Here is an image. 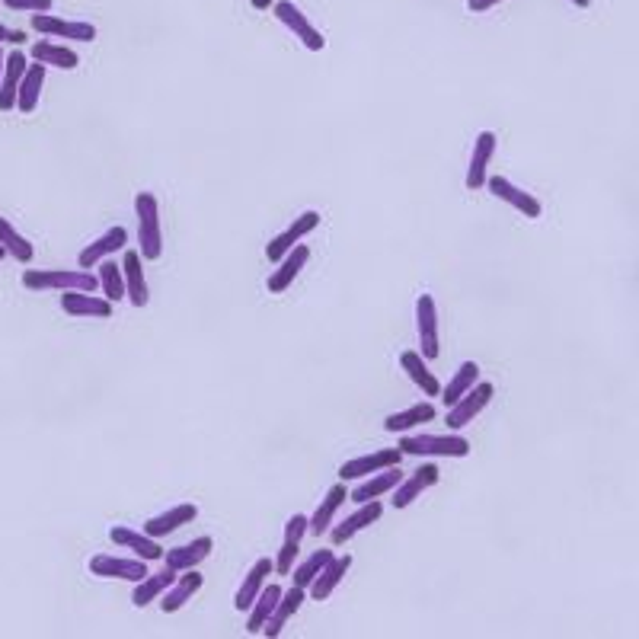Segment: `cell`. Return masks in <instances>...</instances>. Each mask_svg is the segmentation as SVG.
I'll use <instances>...</instances> for the list:
<instances>
[{"label": "cell", "instance_id": "39", "mask_svg": "<svg viewBox=\"0 0 639 639\" xmlns=\"http://www.w3.org/2000/svg\"><path fill=\"white\" fill-rule=\"evenodd\" d=\"M298 556H301V540L282 537V547H278L275 560H272V572H275V576H291V569H294V563H298Z\"/></svg>", "mask_w": 639, "mask_h": 639}, {"label": "cell", "instance_id": "34", "mask_svg": "<svg viewBox=\"0 0 639 639\" xmlns=\"http://www.w3.org/2000/svg\"><path fill=\"white\" fill-rule=\"evenodd\" d=\"M400 368L406 371V378L425 393V397H438V393H441L438 378L432 374L429 362H425V358H422L419 352H403V355H400Z\"/></svg>", "mask_w": 639, "mask_h": 639}, {"label": "cell", "instance_id": "10", "mask_svg": "<svg viewBox=\"0 0 639 639\" xmlns=\"http://www.w3.org/2000/svg\"><path fill=\"white\" fill-rule=\"evenodd\" d=\"M483 189H489L499 202H505L509 208H515L518 215L531 218V221H537L540 215H544V205H540L531 192H524L521 186H515L509 176H486Z\"/></svg>", "mask_w": 639, "mask_h": 639}, {"label": "cell", "instance_id": "40", "mask_svg": "<svg viewBox=\"0 0 639 639\" xmlns=\"http://www.w3.org/2000/svg\"><path fill=\"white\" fill-rule=\"evenodd\" d=\"M13 13H52L55 0H0Z\"/></svg>", "mask_w": 639, "mask_h": 639}, {"label": "cell", "instance_id": "21", "mask_svg": "<svg viewBox=\"0 0 639 639\" xmlns=\"http://www.w3.org/2000/svg\"><path fill=\"white\" fill-rule=\"evenodd\" d=\"M346 499H349V493H346V483H342V480H339L336 486L326 489V496L320 499L317 512L307 518V534L323 537L326 531H330L333 521H336V515H339V509L346 505Z\"/></svg>", "mask_w": 639, "mask_h": 639}, {"label": "cell", "instance_id": "8", "mask_svg": "<svg viewBox=\"0 0 639 639\" xmlns=\"http://www.w3.org/2000/svg\"><path fill=\"white\" fill-rule=\"evenodd\" d=\"M381 515H384V505H381L378 499L358 502V509H355L352 515H346L342 521H333V528L326 531V534H330V544H333V547H346L355 534H362L365 528H371V524H378Z\"/></svg>", "mask_w": 639, "mask_h": 639}, {"label": "cell", "instance_id": "15", "mask_svg": "<svg viewBox=\"0 0 639 639\" xmlns=\"http://www.w3.org/2000/svg\"><path fill=\"white\" fill-rule=\"evenodd\" d=\"M61 310L68 317L109 320L112 314H116V304L106 301L103 294H93V291H61Z\"/></svg>", "mask_w": 639, "mask_h": 639}, {"label": "cell", "instance_id": "46", "mask_svg": "<svg viewBox=\"0 0 639 639\" xmlns=\"http://www.w3.org/2000/svg\"><path fill=\"white\" fill-rule=\"evenodd\" d=\"M4 58H7V52L0 48V74H4Z\"/></svg>", "mask_w": 639, "mask_h": 639}, {"label": "cell", "instance_id": "23", "mask_svg": "<svg viewBox=\"0 0 639 639\" xmlns=\"http://www.w3.org/2000/svg\"><path fill=\"white\" fill-rule=\"evenodd\" d=\"M29 55L20 52V45L4 58V74H0V112H13L16 109V90H20V80L26 74Z\"/></svg>", "mask_w": 639, "mask_h": 639}, {"label": "cell", "instance_id": "7", "mask_svg": "<svg viewBox=\"0 0 639 639\" xmlns=\"http://www.w3.org/2000/svg\"><path fill=\"white\" fill-rule=\"evenodd\" d=\"M29 26L45 39H68V42H93L96 26L87 20H64L55 13H32Z\"/></svg>", "mask_w": 639, "mask_h": 639}, {"label": "cell", "instance_id": "41", "mask_svg": "<svg viewBox=\"0 0 639 639\" xmlns=\"http://www.w3.org/2000/svg\"><path fill=\"white\" fill-rule=\"evenodd\" d=\"M304 534H307V515H291L285 521V537L288 540H304Z\"/></svg>", "mask_w": 639, "mask_h": 639}, {"label": "cell", "instance_id": "44", "mask_svg": "<svg viewBox=\"0 0 639 639\" xmlns=\"http://www.w3.org/2000/svg\"><path fill=\"white\" fill-rule=\"evenodd\" d=\"M272 4H275V0H250V7H253V10H259V13H262V10H269Z\"/></svg>", "mask_w": 639, "mask_h": 639}, {"label": "cell", "instance_id": "13", "mask_svg": "<svg viewBox=\"0 0 639 639\" xmlns=\"http://www.w3.org/2000/svg\"><path fill=\"white\" fill-rule=\"evenodd\" d=\"M109 540L116 547L128 550L131 556H138V560L144 563H157L163 560V547H160V540L151 537V534H144V531H135V528H125V524H112L109 528Z\"/></svg>", "mask_w": 639, "mask_h": 639}, {"label": "cell", "instance_id": "37", "mask_svg": "<svg viewBox=\"0 0 639 639\" xmlns=\"http://www.w3.org/2000/svg\"><path fill=\"white\" fill-rule=\"evenodd\" d=\"M477 381H480V365H477V362H464L461 368L454 371V378H451L445 387H441V393H438L441 403H445V409H448L457 397H464V393H467L473 384H477Z\"/></svg>", "mask_w": 639, "mask_h": 639}, {"label": "cell", "instance_id": "4", "mask_svg": "<svg viewBox=\"0 0 639 639\" xmlns=\"http://www.w3.org/2000/svg\"><path fill=\"white\" fill-rule=\"evenodd\" d=\"M493 397H496V387L489 384V381H477V384H473L464 393V397H457L448 406V413H445L448 432H461V429H467V425H473V419H477L483 409L493 403Z\"/></svg>", "mask_w": 639, "mask_h": 639}, {"label": "cell", "instance_id": "43", "mask_svg": "<svg viewBox=\"0 0 639 639\" xmlns=\"http://www.w3.org/2000/svg\"><path fill=\"white\" fill-rule=\"evenodd\" d=\"M496 4H505V0H467L470 13H486V10H493Z\"/></svg>", "mask_w": 639, "mask_h": 639}, {"label": "cell", "instance_id": "12", "mask_svg": "<svg viewBox=\"0 0 639 639\" xmlns=\"http://www.w3.org/2000/svg\"><path fill=\"white\" fill-rule=\"evenodd\" d=\"M90 572L100 579H125V582H141L147 572V563L138 556H112V553H96L90 560Z\"/></svg>", "mask_w": 639, "mask_h": 639}, {"label": "cell", "instance_id": "20", "mask_svg": "<svg viewBox=\"0 0 639 639\" xmlns=\"http://www.w3.org/2000/svg\"><path fill=\"white\" fill-rule=\"evenodd\" d=\"M205 585L202 579V572H195V569H186V572H179V576L173 579V585L157 598L160 604V611L163 614H176V611H183L186 604L192 601V595L199 592V588Z\"/></svg>", "mask_w": 639, "mask_h": 639}, {"label": "cell", "instance_id": "2", "mask_svg": "<svg viewBox=\"0 0 639 639\" xmlns=\"http://www.w3.org/2000/svg\"><path fill=\"white\" fill-rule=\"evenodd\" d=\"M135 215H138V253L147 262H157L163 256V224H160V202L154 192L135 195Z\"/></svg>", "mask_w": 639, "mask_h": 639}, {"label": "cell", "instance_id": "30", "mask_svg": "<svg viewBox=\"0 0 639 639\" xmlns=\"http://www.w3.org/2000/svg\"><path fill=\"white\" fill-rule=\"evenodd\" d=\"M45 64L32 61L26 64V74L20 80V90H16V109L23 112V116H32V112L39 109V96H42V87H45Z\"/></svg>", "mask_w": 639, "mask_h": 639}, {"label": "cell", "instance_id": "29", "mask_svg": "<svg viewBox=\"0 0 639 639\" xmlns=\"http://www.w3.org/2000/svg\"><path fill=\"white\" fill-rule=\"evenodd\" d=\"M403 480V473H400V464L397 467H387V470H378V473H371V477H365L362 483H358L349 499L358 505V502H371V499H381V496H390L393 493V486H397Z\"/></svg>", "mask_w": 639, "mask_h": 639}, {"label": "cell", "instance_id": "45", "mask_svg": "<svg viewBox=\"0 0 639 639\" xmlns=\"http://www.w3.org/2000/svg\"><path fill=\"white\" fill-rule=\"evenodd\" d=\"M572 4L582 7V10H588V7H592V0H572Z\"/></svg>", "mask_w": 639, "mask_h": 639}, {"label": "cell", "instance_id": "11", "mask_svg": "<svg viewBox=\"0 0 639 639\" xmlns=\"http://www.w3.org/2000/svg\"><path fill=\"white\" fill-rule=\"evenodd\" d=\"M403 461V451L400 448H381V451H371V454H358L352 461H346L339 467V480L342 483H352V480H365L371 473L387 470V467H397Z\"/></svg>", "mask_w": 639, "mask_h": 639}, {"label": "cell", "instance_id": "9", "mask_svg": "<svg viewBox=\"0 0 639 639\" xmlns=\"http://www.w3.org/2000/svg\"><path fill=\"white\" fill-rule=\"evenodd\" d=\"M438 480H441L438 464H432V461L419 464L413 473H409V477H403L397 486H393L390 505H393V509H409V505H413V502L425 493V489H432Z\"/></svg>", "mask_w": 639, "mask_h": 639}, {"label": "cell", "instance_id": "42", "mask_svg": "<svg viewBox=\"0 0 639 639\" xmlns=\"http://www.w3.org/2000/svg\"><path fill=\"white\" fill-rule=\"evenodd\" d=\"M4 42H10V45H23V42H26V32H23V29H10V26L0 23V45H4Z\"/></svg>", "mask_w": 639, "mask_h": 639}, {"label": "cell", "instance_id": "3", "mask_svg": "<svg viewBox=\"0 0 639 639\" xmlns=\"http://www.w3.org/2000/svg\"><path fill=\"white\" fill-rule=\"evenodd\" d=\"M26 291H96L100 282L90 269H26L23 272Z\"/></svg>", "mask_w": 639, "mask_h": 639}, {"label": "cell", "instance_id": "47", "mask_svg": "<svg viewBox=\"0 0 639 639\" xmlns=\"http://www.w3.org/2000/svg\"><path fill=\"white\" fill-rule=\"evenodd\" d=\"M0 259H7V250H4V247H0Z\"/></svg>", "mask_w": 639, "mask_h": 639}, {"label": "cell", "instance_id": "24", "mask_svg": "<svg viewBox=\"0 0 639 639\" xmlns=\"http://www.w3.org/2000/svg\"><path fill=\"white\" fill-rule=\"evenodd\" d=\"M122 278H125V298L131 301V307H147L151 291H147V278L141 269L138 250H122Z\"/></svg>", "mask_w": 639, "mask_h": 639}, {"label": "cell", "instance_id": "38", "mask_svg": "<svg viewBox=\"0 0 639 639\" xmlns=\"http://www.w3.org/2000/svg\"><path fill=\"white\" fill-rule=\"evenodd\" d=\"M333 556H336V553H333L330 547H320V550H314V553H310L307 560L294 563V569H291V572H294V576H291V579H294V585H298V588H307L310 582H314V576H317V572H320L326 563L333 560Z\"/></svg>", "mask_w": 639, "mask_h": 639}, {"label": "cell", "instance_id": "32", "mask_svg": "<svg viewBox=\"0 0 639 639\" xmlns=\"http://www.w3.org/2000/svg\"><path fill=\"white\" fill-rule=\"evenodd\" d=\"M179 572H173L170 566H163L160 572H147L141 582H135V592H131V604L135 608H147V604H154L167 588L173 585V579Z\"/></svg>", "mask_w": 639, "mask_h": 639}, {"label": "cell", "instance_id": "22", "mask_svg": "<svg viewBox=\"0 0 639 639\" xmlns=\"http://www.w3.org/2000/svg\"><path fill=\"white\" fill-rule=\"evenodd\" d=\"M211 550H215V540H211V537H195V540H189V544L163 550V566H170L173 572H186V569L202 566L211 556Z\"/></svg>", "mask_w": 639, "mask_h": 639}, {"label": "cell", "instance_id": "31", "mask_svg": "<svg viewBox=\"0 0 639 639\" xmlns=\"http://www.w3.org/2000/svg\"><path fill=\"white\" fill-rule=\"evenodd\" d=\"M269 576H272V560L269 556H262V560H256L253 566H250V572L247 576H243V582H240V588H237V595H234V611H247L250 604H253V598L262 592V585L269 582Z\"/></svg>", "mask_w": 639, "mask_h": 639}, {"label": "cell", "instance_id": "6", "mask_svg": "<svg viewBox=\"0 0 639 639\" xmlns=\"http://www.w3.org/2000/svg\"><path fill=\"white\" fill-rule=\"evenodd\" d=\"M416 336H419V355L425 362H435L441 355V326H438V307L432 294L416 298Z\"/></svg>", "mask_w": 639, "mask_h": 639}, {"label": "cell", "instance_id": "5", "mask_svg": "<svg viewBox=\"0 0 639 639\" xmlns=\"http://www.w3.org/2000/svg\"><path fill=\"white\" fill-rule=\"evenodd\" d=\"M272 16L278 23H282L288 32H294V39H301V45L307 52H323L326 48V36L323 32L307 20V13L294 4V0H275L272 4Z\"/></svg>", "mask_w": 639, "mask_h": 639}, {"label": "cell", "instance_id": "36", "mask_svg": "<svg viewBox=\"0 0 639 639\" xmlns=\"http://www.w3.org/2000/svg\"><path fill=\"white\" fill-rule=\"evenodd\" d=\"M0 247L7 250V256H13L16 262H23V266H29L32 259H36V247L16 231V227L0 215Z\"/></svg>", "mask_w": 639, "mask_h": 639}, {"label": "cell", "instance_id": "19", "mask_svg": "<svg viewBox=\"0 0 639 639\" xmlns=\"http://www.w3.org/2000/svg\"><path fill=\"white\" fill-rule=\"evenodd\" d=\"M125 247H128V231L122 224H116V227H109L106 234H100L93 243H87V247L77 253V266L80 269H93L96 262H103L112 253H122Z\"/></svg>", "mask_w": 639, "mask_h": 639}, {"label": "cell", "instance_id": "28", "mask_svg": "<svg viewBox=\"0 0 639 639\" xmlns=\"http://www.w3.org/2000/svg\"><path fill=\"white\" fill-rule=\"evenodd\" d=\"M435 416H438L435 403L422 400V403H413V406L400 409V413H390L384 419V432H390V435L413 432V429H419V425H425V422H435Z\"/></svg>", "mask_w": 639, "mask_h": 639}, {"label": "cell", "instance_id": "14", "mask_svg": "<svg viewBox=\"0 0 639 639\" xmlns=\"http://www.w3.org/2000/svg\"><path fill=\"white\" fill-rule=\"evenodd\" d=\"M496 147H499L496 131H480V135L473 138L470 167H467V179H464V186H467L470 192L483 189L486 176H489V163H493V157H496Z\"/></svg>", "mask_w": 639, "mask_h": 639}, {"label": "cell", "instance_id": "16", "mask_svg": "<svg viewBox=\"0 0 639 639\" xmlns=\"http://www.w3.org/2000/svg\"><path fill=\"white\" fill-rule=\"evenodd\" d=\"M320 227V211H304V215H298L294 218L282 234H275L269 243H266V256H269V262H278L282 259L294 243H301L307 234H314Z\"/></svg>", "mask_w": 639, "mask_h": 639}, {"label": "cell", "instance_id": "27", "mask_svg": "<svg viewBox=\"0 0 639 639\" xmlns=\"http://www.w3.org/2000/svg\"><path fill=\"white\" fill-rule=\"evenodd\" d=\"M307 601V588H298V585H291L288 592H282V598H278V604H275V611L269 614V620L266 624H262V636H269V639H275L278 633L285 630V624L301 611V604Z\"/></svg>", "mask_w": 639, "mask_h": 639}, {"label": "cell", "instance_id": "33", "mask_svg": "<svg viewBox=\"0 0 639 639\" xmlns=\"http://www.w3.org/2000/svg\"><path fill=\"white\" fill-rule=\"evenodd\" d=\"M282 592H285V588L275 585V582L262 585V592L253 598V604L247 608V633H250V636H259V633H262V624H266L269 614L275 611V604H278V598H282Z\"/></svg>", "mask_w": 639, "mask_h": 639}, {"label": "cell", "instance_id": "18", "mask_svg": "<svg viewBox=\"0 0 639 639\" xmlns=\"http://www.w3.org/2000/svg\"><path fill=\"white\" fill-rule=\"evenodd\" d=\"M349 569H352V553L333 556V560L326 563V566L317 572V576H314V582L307 585V598H310V601H330L333 592L339 588V582L346 579Z\"/></svg>", "mask_w": 639, "mask_h": 639}, {"label": "cell", "instance_id": "26", "mask_svg": "<svg viewBox=\"0 0 639 639\" xmlns=\"http://www.w3.org/2000/svg\"><path fill=\"white\" fill-rule=\"evenodd\" d=\"M29 61H39V64H45V68H58V71H74L80 64V55L74 52V48L61 45L55 39H39L29 48Z\"/></svg>", "mask_w": 639, "mask_h": 639}, {"label": "cell", "instance_id": "35", "mask_svg": "<svg viewBox=\"0 0 639 639\" xmlns=\"http://www.w3.org/2000/svg\"><path fill=\"white\" fill-rule=\"evenodd\" d=\"M93 269H100V272H96V282H100L103 298H106V301H112V304L125 301V278H122V262H116L112 256H106L103 262H96Z\"/></svg>", "mask_w": 639, "mask_h": 639}, {"label": "cell", "instance_id": "25", "mask_svg": "<svg viewBox=\"0 0 639 639\" xmlns=\"http://www.w3.org/2000/svg\"><path fill=\"white\" fill-rule=\"evenodd\" d=\"M195 518H199V505L183 502V505H173V509L154 515V518H147L141 531L160 540V537H167V534L179 531V528H183V524H192Z\"/></svg>", "mask_w": 639, "mask_h": 639}, {"label": "cell", "instance_id": "1", "mask_svg": "<svg viewBox=\"0 0 639 639\" xmlns=\"http://www.w3.org/2000/svg\"><path fill=\"white\" fill-rule=\"evenodd\" d=\"M403 457H470L473 445L461 432L432 435V432H403L400 445Z\"/></svg>", "mask_w": 639, "mask_h": 639}, {"label": "cell", "instance_id": "17", "mask_svg": "<svg viewBox=\"0 0 639 639\" xmlns=\"http://www.w3.org/2000/svg\"><path fill=\"white\" fill-rule=\"evenodd\" d=\"M310 262V247H304V243H294V247L275 262V269L269 275V294H285L291 285H294V278H298L304 272V266Z\"/></svg>", "mask_w": 639, "mask_h": 639}]
</instances>
